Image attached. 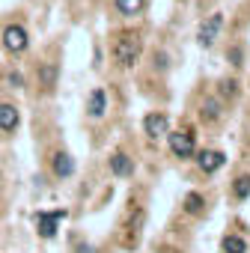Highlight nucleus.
I'll return each instance as SVG.
<instances>
[{"label":"nucleus","mask_w":250,"mask_h":253,"mask_svg":"<svg viewBox=\"0 0 250 253\" xmlns=\"http://www.w3.org/2000/svg\"><path fill=\"white\" fill-rule=\"evenodd\" d=\"M140 48H143V42H140L137 33H122V36L113 42V63H116L119 69H131V66H137Z\"/></svg>","instance_id":"f257e3e1"},{"label":"nucleus","mask_w":250,"mask_h":253,"mask_svg":"<svg viewBox=\"0 0 250 253\" xmlns=\"http://www.w3.org/2000/svg\"><path fill=\"white\" fill-rule=\"evenodd\" d=\"M3 45H6V51H9V54H24V51H27V45H30L27 30H24L21 24H9V27L3 30Z\"/></svg>","instance_id":"f03ea898"},{"label":"nucleus","mask_w":250,"mask_h":253,"mask_svg":"<svg viewBox=\"0 0 250 253\" xmlns=\"http://www.w3.org/2000/svg\"><path fill=\"white\" fill-rule=\"evenodd\" d=\"M167 143H170V149H173L176 158H191V155L197 152L194 137H191L188 131H167Z\"/></svg>","instance_id":"7ed1b4c3"},{"label":"nucleus","mask_w":250,"mask_h":253,"mask_svg":"<svg viewBox=\"0 0 250 253\" xmlns=\"http://www.w3.org/2000/svg\"><path fill=\"white\" fill-rule=\"evenodd\" d=\"M107 113V92L101 86H95L89 95H86V116L89 119H101Z\"/></svg>","instance_id":"20e7f679"},{"label":"nucleus","mask_w":250,"mask_h":253,"mask_svg":"<svg viewBox=\"0 0 250 253\" xmlns=\"http://www.w3.org/2000/svg\"><path fill=\"white\" fill-rule=\"evenodd\" d=\"M220 27H223V12L208 15V21H203V27H200V42H203L206 48H208V45H214V39H217Z\"/></svg>","instance_id":"39448f33"},{"label":"nucleus","mask_w":250,"mask_h":253,"mask_svg":"<svg viewBox=\"0 0 250 253\" xmlns=\"http://www.w3.org/2000/svg\"><path fill=\"white\" fill-rule=\"evenodd\" d=\"M167 128H170V122H167L164 113H149V116L143 119V131H146L149 137H164Z\"/></svg>","instance_id":"423d86ee"},{"label":"nucleus","mask_w":250,"mask_h":253,"mask_svg":"<svg viewBox=\"0 0 250 253\" xmlns=\"http://www.w3.org/2000/svg\"><path fill=\"white\" fill-rule=\"evenodd\" d=\"M110 173L113 176H131L134 173V158H128V155H125V152H113L110 155Z\"/></svg>","instance_id":"0eeeda50"},{"label":"nucleus","mask_w":250,"mask_h":253,"mask_svg":"<svg viewBox=\"0 0 250 253\" xmlns=\"http://www.w3.org/2000/svg\"><path fill=\"white\" fill-rule=\"evenodd\" d=\"M51 167H54V176H57V179H69V176L75 173V161H72L69 152H54Z\"/></svg>","instance_id":"6e6552de"},{"label":"nucleus","mask_w":250,"mask_h":253,"mask_svg":"<svg viewBox=\"0 0 250 253\" xmlns=\"http://www.w3.org/2000/svg\"><path fill=\"white\" fill-rule=\"evenodd\" d=\"M18 122H21V116H18L15 104H6V101L0 104V131H15Z\"/></svg>","instance_id":"1a4fd4ad"},{"label":"nucleus","mask_w":250,"mask_h":253,"mask_svg":"<svg viewBox=\"0 0 250 253\" xmlns=\"http://www.w3.org/2000/svg\"><path fill=\"white\" fill-rule=\"evenodd\" d=\"M223 116V104L217 101V98H206L203 104H200V119L206 122V125H211V122H217Z\"/></svg>","instance_id":"9d476101"},{"label":"nucleus","mask_w":250,"mask_h":253,"mask_svg":"<svg viewBox=\"0 0 250 253\" xmlns=\"http://www.w3.org/2000/svg\"><path fill=\"white\" fill-rule=\"evenodd\" d=\"M223 161H226V158H223V152H214V149H211V152H200V155H197V164H200V170H203V173H214V170H220V167H223Z\"/></svg>","instance_id":"9b49d317"},{"label":"nucleus","mask_w":250,"mask_h":253,"mask_svg":"<svg viewBox=\"0 0 250 253\" xmlns=\"http://www.w3.org/2000/svg\"><path fill=\"white\" fill-rule=\"evenodd\" d=\"M39 86L42 89H54L57 86V63H42L39 66Z\"/></svg>","instance_id":"f8f14e48"},{"label":"nucleus","mask_w":250,"mask_h":253,"mask_svg":"<svg viewBox=\"0 0 250 253\" xmlns=\"http://www.w3.org/2000/svg\"><path fill=\"white\" fill-rule=\"evenodd\" d=\"M146 6V0H116V9L122 15H140Z\"/></svg>","instance_id":"ddd939ff"},{"label":"nucleus","mask_w":250,"mask_h":253,"mask_svg":"<svg viewBox=\"0 0 250 253\" xmlns=\"http://www.w3.org/2000/svg\"><path fill=\"white\" fill-rule=\"evenodd\" d=\"M57 217H60V211H57V214H39V232H42L45 238H51V235L57 232Z\"/></svg>","instance_id":"4468645a"},{"label":"nucleus","mask_w":250,"mask_h":253,"mask_svg":"<svg viewBox=\"0 0 250 253\" xmlns=\"http://www.w3.org/2000/svg\"><path fill=\"white\" fill-rule=\"evenodd\" d=\"M232 197H235V200H247V197H250V176H247V173L232 182Z\"/></svg>","instance_id":"2eb2a0df"},{"label":"nucleus","mask_w":250,"mask_h":253,"mask_svg":"<svg viewBox=\"0 0 250 253\" xmlns=\"http://www.w3.org/2000/svg\"><path fill=\"white\" fill-rule=\"evenodd\" d=\"M223 250L226 253H247V241L241 235H226L223 238Z\"/></svg>","instance_id":"dca6fc26"},{"label":"nucleus","mask_w":250,"mask_h":253,"mask_svg":"<svg viewBox=\"0 0 250 253\" xmlns=\"http://www.w3.org/2000/svg\"><path fill=\"white\" fill-rule=\"evenodd\" d=\"M203 206H206V200H203L200 194L191 191V194L185 197V211H188V214H203Z\"/></svg>","instance_id":"f3484780"},{"label":"nucleus","mask_w":250,"mask_h":253,"mask_svg":"<svg viewBox=\"0 0 250 253\" xmlns=\"http://www.w3.org/2000/svg\"><path fill=\"white\" fill-rule=\"evenodd\" d=\"M6 86H9V89H21V86H24V78H21L18 72H9V75H6Z\"/></svg>","instance_id":"a211bd4d"},{"label":"nucleus","mask_w":250,"mask_h":253,"mask_svg":"<svg viewBox=\"0 0 250 253\" xmlns=\"http://www.w3.org/2000/svg\"><path fill=\"white\" fill-rule=\"evenodd\" d=\"M229 60H232V66H241V48L235 45V48H229V54H226Z\"/></svg>","instance_id":"6ab92c4d"},{"label":"nucleus","mask_w":250,"mask_h":253,"mask_svg":"<svg viewBox=\"0 0 250 253\" xmlns=\"http://www.w3.org/2000/svg\"><path fill=\"white\" fill-rule=\"evenodd\" d=\"M78 253H92V247H83V244H78Z\"/></svg>","instance_id":"aec40b11"}]
</instances>
